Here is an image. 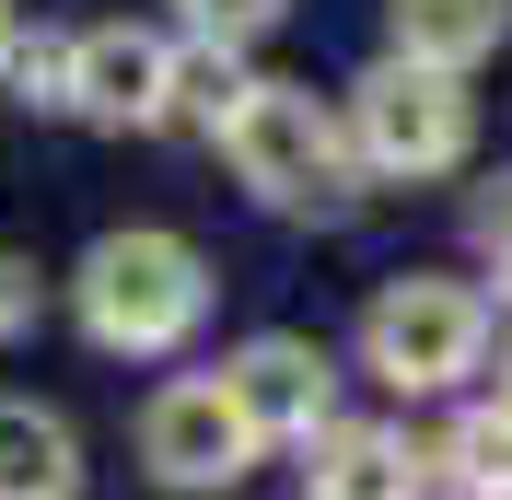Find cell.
I'll return each instance as SVG.
<instances>
[{"label":"cell","instance_id":"5b68a950","mask_svg":"<svg viewBox=\"0 0 512 500\" xmlns=\"http://www.w3.org/2000/svg\"><path fill=\"white\" fill-rule=\"evenodd\" d=\"M140 454H152L163 489H233L245 454H256V431H245V407H233L222 384H163V396L140 407Z\"/></svg>","mask_w":512,"mask_h":500},{"label":"cell","instance_id":"4fadbf2b","mask_svg":"<svg viewBox=\"0 0 512 500\" xmlns=\"http://www.w3.org/2000/svg\"><path fill=\"white\" fill-rule=\"evenodd\" d=\"M187 24L210 35V47H233V35H256V24H280V0H187Z\"/></svg>","mask_w":512,"mask_h":500},{"label":"cell","instance_id":"277c9868","mask_svg":"<svg viewBox=\"0 0 512 500\" xmlns=\"http://www.w3.org/2000/svg\"><path fill=\"white\" fill-rule=\"evenodd\" d=\"M361 163H384V175H443V163H466V94H454V70L384 59L361 82Z\"/></svg>","mask_w":512,"mask_h":500},{"label":"cell","instance_id":"30bf717a","mask_svg":"<svg viewBox=\"0 0 512 500\" xmlns=\"http://www.w3.org/2000/svg\"><path fill=\"white\" fill-rule=\"evenodd\" d=\"M70 431L47 407H0V500H70Z\"/></svg>","mask_w":512,"mask_h":500},{"label":"cell","instance_id":"8992f818","mask_svg":"<svg viewBox=\"0 0 512 500\" xmlns=\"http://www.w3.org/2000/svg\"><path fill=\"white\" fill-rule=\"evenodd\" d=\"M222 396L245 407L256 442H291V431H315V419H326V349H315V338H256L245 361L222 373Z\"/></svg>","mask_w":512,"mask_h":500},{"label":"cell","instance_id":"3957f363","mask_svg":"<svg viewBox=\"0 0 512 500\" xmlns=\"http://www.w3.org/2000/svg\"><path fill=\"white\" fill-rule=\"evenodd\" d=\"M233 175H245L256 198H326L338 187V128H326V105L303 94V82H245V105H233Z\"/></svg>","mask_w":512,"mask_h":500},{"label":"cell","instance_id":"7a4b0ae2","mask_svg":"<svg viewBox=\"0 0 512 500\" xmlns=\"http://www.w3.org/2000/svg\"><path fill=\"white\" fill-rule=\"evenodd\" d=\"M478 349H489V303L466 280H384L361 314V361L396 396H443L454 373H478Z\"/></svg>","mask_w":512,"mask_h":500},{"label":"cell","instance_id":"ba28073f","mask_svg":"<svg viewBox=\"0 0 512 500\" xmlns=\"http://www.w3.org/2000/svg\"><path fill=\"white\" fill-rule=\"evenodd\" d=\"M512 35V0H396V59L419 70H478Z\"/></svg>","mask_w":512,"mask_h":500},{"label":"cell","instance_id":"7c38bea8","mask_svg":"<svg viewBox=\"0 0 512 500\" xmlns=\"http://www.w3.org/2000/svg\"><path fill=\"white\" fill-rule=\"evenodd\" d=\"M443 466L466 500H512V419H466V431L443 442Z\"/></svg>","mask_w":512,"mask_h":500},{"label":"cell","instance_id":"9c48e42d","mask_svg":"<svg viewBox=\"0 0 512 500\" xmlns=\"http://www.w3.org/2000/svg\"><path fill=\"white\" fill-rule=\"evenodd\" d=\"M315 500H419V454L396 431H326L315 442Z\"/></svg>","mask_w":512,"mask_h":500},{"label":"cell","instance_id":"8fae6325","mask_svg":"<svg viewBox=\"0 0 512 500\" xmlns=\"http://www.w3.org/2000/svg\"><path fill=\"white\" fill-rule=\"evenodd\" d=\"M233 105H245V70L222 59V47H198V59H163V105H152V128H233Z\"/></svg>","mask_w":512,"mask_h":500},{"label":"cell","instance_id":"2e32d148","mask_svg":"<svg viewBox=\"0 0 512 500\" xmlns=\"http://www.w3.org/2000/svg\"><path fill=\"white\" fill-rule=\"evenodd\" d=\"M0 47H12V24H0Z\"/></svg>","mask_w":512,"mask_h":500},{"label":"cell","instance_id":"5bb4252c","mask_svg":"<svg viewBox=\"0 0 512 500\" xmlns=\"http://www.w3.org/2000/svg\"><path fill=\"white\" fill-rule=\"evenodd\" d=\"M35 291H24V268H12V256H0V326H12V314H24Z\"/></svg>","mask_w":512,"mask_h":500},{"label":"cell","instance_id":"9a60e30c","mask_svg":"<svg viewBox=\"0 0 512 500\" xmlns=\"http://www.w3.org/2000/svg\"><path fill=\"white\" fill-rule=\"evenodd\" d=\"M501 419H512V384H501Z\"/></svg>","mask_w":512,"mask_h":500},{"label":"cell","instance_id":"6da1fadb","mask_svg":"<svg viewBox=\"0 0 512 500\" xmlns=\"http://www.w3.org/2000/svg\"><path fill=\"white\" fill-rule=\"evenodd\" d=\"M198 314H210V268L175 233H105L82 256V326L105 349H175Z\"/></svg>","mask_w":512,"mask_h":500},{"label":"cell","instance_id":"52a82bcc","mask_svg":"<svg viewBox=\"0 0 512 500\" xmlns=\"http://www.w3.org/2000/svg\"><path fill=\"white\" fill-rule=\"evenodd\" d=\"M70 105H82L94 128L152 117V105H163V47H152V35H128V24L70 35Z\"/></svg>","mask_w":512,"mask_h":500}]
</instances>
